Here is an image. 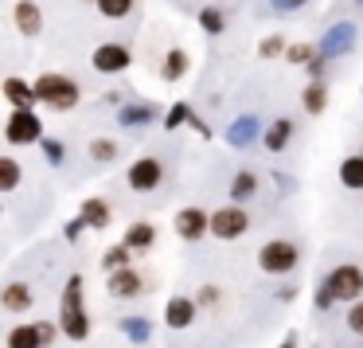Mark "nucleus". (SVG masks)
Listing matches in <instances>:
<instances>
[{
	"label": "nucleus",
	"mask_w": 363,
	"mask_h": 348,
	"mask_svg": "<svg viewBox=\"0 0 363 348\" xmlns=\"http://www.w3.org/2000/svg\"><path fill=\"white\" fill-rule=\"evenodd\" d=\"M86 282L82 274H71L63 282V298H59V329L67 340H86L90 337V313H86Z\"/></svg>",
	"instance_id": "f257e3e1"
},
{
	"label": "nucleus",
	"mask_w": 363,
	"mask_h": 348,
	"mask_svg": "<svg viewBox=\"0 0 363 348\" xmlns=\"http://www.w3.org/2000/svg\"><path fill=\"white\" fill-rule=\"evenodd\" d=\"M35 98H40V106H51V110H59V114H71L74 106H79L82 90H79V82H74V79L48 71V75L35 79Z\"/></svg>",
	"instance_id": "f03ea898"
},
{
	"label": "nucleus",
	"mask_w": 363,
	"mask_h": 348,
	"mask_svg": "<svg viewBox=\"0 0 363 348\" xmlns=\"http://www.w3.org/2000/svg\"><path fill=\"white\" fill-rule=\"evenodd\" d=\"M297 262H301V251H297L293 239H269V243H262V251H258V270L269 274V278L293 274Z\"/></svg>",
	"instance_id": "7ed1b4c3"
},
{
	"label": "nucleus",
	"mask_w": 363,
	"mask_h": 348,
	"mask_svg": "<svg viewBox=\"0 0 363 348\" xmlns=\"http://www.w3.org/2000/svg\"><path fill=\"white\" fill-rule=\"evenodd\" d=\"M324 286L332 290V298H336V305H355V301H363V270L355 266V262H340L336 270H328L324 274Z\"/></svg>",
	"instance_id": "20e7f679"
},
{
	"label": "nucleus",
	"mask_w": 363,
	"mask_h": 348,
	"mask_svg": "<svg viewBox=\"0 0 363 348\" xmlns=\"http://www.w3.org/2000/svg\"><path fill=\"white\" fill-rule=\"evenodd\" d=\"M4 141L9 145H43V121L35 110H12L4 121Z\"/></svg>",
	"instance_id": "39448f33"
},
{
	"label": "nucleus",
	"mask_w": 363,
	"mask_h": 348,
	"mask_svg": "<svg viewBox=\"0 0 363 348\" xmlns=\"http://www.w3.org/2000/svg\"><path fill=\"white\" fill-rule=\"evenodd\" d=\"M246 231H250V215H246V207L227 204V207H219V212H211V235L219 239V243H235V239L246 235Z\"/></svg>",
	"instance_id": "423d86ee"
},
{
	"label": "nucleus",
	"mask_w": 363,
	"mask_h": 348,
	"mask_svg": "<svg viewBox=\"0 0 363 348\" xmlns=\"http://www.w3.org/2000/svg\"><path fill=\"white\" fill-rule=\"evenodd\" d=\"M125 180L133 192H157L160 180H164V165H160L157 157H137L133 165H129Z\"/></svg>",
	"instance_id": "0eeeda50"
},
{
	"label": "nucleus",
	"mask_w": 363,
	"mask_h": 348,
	"mask_svg": "<svg viewBox=\"0 0 363 348\" xmlns=\"http://www.w3.org/2000/svg\"><path fill=\"white\" fill-rule=\"evenodd\" d=\"M176 235L184 239V243H199L203 235H211V215L203 212V207H180L172 219Z\"/></svg>",
	"instance_id": "6e6552de"
},
{
	"label": "nucleus",
	"mask_w": 363,
	"mask_h": 348,
	"mask_svg": "<svg viewBox=\"0 0 363 348\" xmlns=\"http://www.w3.org/2000/svg\"><path fill=\"white\" fill-rule=\"evenodd\" d=\"M320 55L324 59H340V55H347V51L355 48V24L352 20H340V24H332L328 32L320 36Z\"/></svg>",
	"instance_id": "1a4fd4ad"
},
{
	"label": "nucleus",
	"mask_w": 363,
	"mask_h": 348,
	"mask_svg": "<svg viewBox=\"0 0 363 348\" xmlns=\"http://www.w3.org/2000/svg\"><path fill=\"white\" fill-rule=\"evenodd\" d=\"M196 313H199L196 298H188V293H176V298H168V305H164V325H168L172 332H184L188 325H196Z\"/></svg>",
	"instance_id": "9d476101"
},
{
	"label": "nucleus",
	"mask_w": 363,
	"mask_h": 348,
	"mask_svg": "<svg viewBox=\"0 0 363 348\" xmlns=\"http://www.w3.org/2000/svg\"><path fill=\"white\" fill-rule=\"evenodd\" d=\"M129 63H133V55H129L125 43H102V48H94V71H102V75H121V71H129Z\"/></svg>",
	"instance_id": "9b49d317"
},
{
	"label": "nucleus",
	"mask_w": 363,
	"mask_h": 348,
	"mask_svg": "<svg viewBox=\"0 0 363 348\" xmlns=\"http://www.w3.org/2000/svg\"><path fill=\"white\" fill-rule=\"evenodd\" d=\"M106 293H110V298H121V301H133L145 293V278L137 274L133 266L118 270V274H106Z\"/></svg>",
	"instance_id": "f8f14e48"
},
{
	"label": "nucleus",
	"mask_w": 363,
	"mask_h": 348,
	"mask_svg": "<svg viewBox=\"0 0 363 348\" xmlns=\"http://www.w3.org/2000/svg\"><path fill=\"white\" fill-rule=\"evenodd\" d=\"M0 94L9 98L12 110H35L40 98H35V82H24L20 75H9V79L0 82Z\"/></svg>",
	"instance_id": "ddd939ff"
},
{
	"label": "nucleus",
	"mask_w": 363,
	"mask_h": 348,
	"mask_svg": "<svg viewBox=\"0 0 363 348\" xmlns=\"http://www.w3.org/2000/svg\"><path fill=\"white\" fill-rule=\"evenodd\" d=\"M223 137H227L230 149H246V145H254L258 137H266V134H262V121L254 118V114H242V118L230 121L227 134H223Z\"/></svg>",
	"instance_id": "4468645a"
},
{
	"label": "nucleus",
	"mask_w": 363,
	"mask_h": 348,
	"mask_svg": "<svg viewBox=\"0 0 363 348\" xmlns=\"http://www.w3.org/2000/svg\"><path fill=\"white\" fill-rule=\"evenodd\" d=\"M12 20H16V32L35 40L43 32V9L35 0H16V9H12Z\"/></svg>",
	"instance_id": "2eb2a0df"
},
{
	"label": "nucleus",
	"mask_w": 363,
	"mask_h": 348,
	"mask_svg": "<svg viewBox=\"0 0 363 348\" xmlns=\"http://www.w3.org/2000/svg\"><path fill=\"white\" fill-rule=\"evenodd\" d=\"M32 301H35V293H32V286H28V282H9V286H4V293H0V305H4V313H12V317L28 313Z\"/></svg>",
	"instance_id": "dca6fc26"
},
{
	"label": "nucleus",
	"mask_w": 363,
	"mask_h": 348,
	"mask_svg": "<svg viewBox=\"0 0 363 348\" xmlns=\"http://www.w3.org/2000/svg\"><path fill=\"white\" fill-rule=\"evenodd\" d=\"M121 243H125L133 254H145V251H152V243H157V227H152L149 219H137V223L125 227V239H121Z\"/></svg>",
	"instance_id": "f3484780"
},
{
	"label": "nucleus",
	"mask_w": 363,
	"mask_h": 348,
	"mask_svg": "<svg viewBox=\"0 0 363 348\" xmlns=\"http://www.w3.org/2000/svg\"><path fill=\"white\" fill-rule=\"evenodd\" d=\"M79 215H82V223H86L90 231H106V227H110V204H106L102 196H90V200H82Z\"/></svg>",
	"instance_id": "a211bd4d"
},
{
	"label": "nucleus",
	"mask_w": 363,
	"mask_h": 348,
	"mask_svg": "<svg viewBox=\"0 0 363 348\" xmlns=\"http://www.w3.org/2000/svg\"><path fill=\"white\" fill-rule=\"evenodd\" d=\"M118 121H121L125 129L149 126V121H157V106H149V102H129V106H121V110H118Z\"/></svg>",
	"instance_id": "6ab92c4d"
},
{
	"label": "nucleus",
	"mask_w": 363,
	"mask_h": 348,
	"mask_svg": "<svg viewBox=\"0 0 363 348\" xmlns=\"http://www.w3.org/2000/svg\"><path fill=\"white\" fill-rule=\"evenodd\" d=\"M4 348H43V337H40V325H12L9 337H4Z\"/></svg>",
	"instance_id": "aec40b11"
},
{
	"label": "nucleus",
	"mask_w": 363,
	"mask_h": 348,
	"mask_svg": "<svg viewBox=\"0 0 363 348\" xmlns=\"http://www.w3.org/2000/svg\"><path fill=\"white\" fill-rule=\"evenodd\" d=\"M121 332H125V340H129V344H149V340H152V321H149V317H121Z\"/></svg>",
	"instance_id": "412c9836"
},
{
	"label": "nucleus",
	"mask_w": 363,
	"mask_h": 348,
	"mask_svg": "<svg viewBox=\"0 0 363 348\" xmlns=\"http://www.w3.org/2000/svg\"><path fill=\"white\" fill-rule=\"evenodd\" d=\"M289 137H293V121L289 118H277V121H269V126H266L262 145H266L269 153H281L285 145H289Z\"/></svg>",
	"instance_id": "4be33fe9"
},
{
	"label": "nucleus",
	"mask_w": 363,
	"mask_h": 348,
	"mask_svg": "<svg viewBox=\"0 0 363 348\" xmlns=\"http://www.w3.org/2000/svg\"><path fill=\"white\" fill-rule=\"evenodd\" d=\"M258 192V176H254V168H238L235 173V180H230V200H235L238 207L246 204V200Z\"/></svg>",
	"instance_id": "5701e85b"
},
{
	"label": "nucleus",
	"mask_w": 363,
	"mask_h": 348,
	"mask_svg": "<svg viewBox=\"0 0 363 348\" xmlns=\"http://www.w3.org/2000/svg\"><path fill=\"white\" fill-rule=\"evenodd\" d=\"M340 184L352 188V192H363V153L340 161Z\"/></svg>",
	"instance_id": "b1692460"
},
{
	"label": "nucleus",
	"mask_w": 363,
	"mask_h": 348,
	"mask_svg": "<svg viewBox=\"0 0 363 348\" xmlns=\"http://www.w3.org/2000/svg\"><path fill=\"white\" fill-rule=\"evenodd\" d=\"M160 75H164V82H180L184 75H188V51H184V48L168 51L164 63H160Z\"/></svg>",
	"instance_id": "393cba45"
},
{
	"label": "nucleus",
	"mask_w": 363,
	"mask_h": 348,
	"mask_svg": "<svg viewBox=\"0 0 363 348\" xmlns=\"http://www.w3.org/2000/svg\"><path fill=\"white\" fill-rule=\"evenodd\" d=\"M129 266H133V251H129L125 243L110 246V251L102 254V270H106V274H118V270H129Z\"/></svg>",
	"instance_id": "a878e982"
},
{
	"label": "nucleus",
	"mask_w": 363,
	"mask_h": 348,
	"mask_svg": "<svg viewBox=\"0 0 363 348\" xmlns=\"http://www.w3.org/2000/svg\"><path fill=\"white\" fill-rule=\"evenodd\" d=\"M301 106H305L308 114H324V110H328V90H324V82H308V87L301 90Z\"/></svg>",
	"instance_id": "bb28decb"
},
{
	"label": "nucleus",
	"mask_w": 363,
	"mask_h": 348,
	"mask_svg": "<svg viewBox=\"0 0 363 348\" xmlns=\"http://www.w3.org/2000/svg\"><path fill=\"white\" fill-rule=\"evenodd\" d=\"M20 184V161L16 157H0V192L9 196V192H16Z\"/></svg>",
	"instance_id": "cd10ccee"
},
{
	"label": "nucleus",
	"mask_w": 363,
	"mask_h": 348,
	"mask_svg": "<svg viewBox=\"0 0 363 348\" xmlns=\"http://www.w3.org/2000/svg\"><path fill=\"white\" fill-rule=\"evenodd\" d=\"M199 28H203L207 36H223V28H227L223 9H199Z\"/></svg>",
	"instance_id": "c85d7f7f"
},
{
	"label": "nucleus",
	"mask_w": 363,
	"mask_h": 348,
	"mask_svg": "<svg viewBox=\"0 0 363 348\" xmlns=\"http://www.w3.org/2000/svg\"><path fill=\"white\" fill-rule=\"evenodd\" d=\"M90 157H94L98 165H110V161H118V145H113L110 137H94V141H90Z\"/></svg>",
	"instance_id": "c756f323"
},
{
	"label": "nucleus",
	"mask_w": 363,
	"mask_h": 348,
	"mask_svg": "<svg viewBox=\"0 0 363 348\" xmlns=\"http://www.w3.org/2000/svg\"><path fill=\"white\" fill-rule=\"evenodd\" d=\"M98 12L106 20H125L133 12V0H98Z\"/></svg>",
	"instance_id": "7c9ffc66"
},
{
	"label": "nucleus",
	"mask_w": 363,
	"mask_h": 348,
	"mask_svg": "<svg viewBox=\"0 0 363 348\" xmlns=\"http://www.w3.org/2000/svg\"><path fill=\"white\" fill-rule=\"evenodd\" d=\"M258 55L262 59H281V55H289V43H285L281 36H266V40L258 43Z\"/></svg>",
	"instance_id": "2f4dec72"
},
{
	"label": "nucleus",
	"mask_w": 363,
	"mask_h": 348,
	"mask_svg": "<svg viewBox=\"0 0 363 348\" xmlns=\"http://www.w3.org/2000/svg\"><path fill=\"white\" fill-rule=\"evenodd\" d=\"M320 55V48H316V43H289V63H301V67H308L313 63V59Z\"/></svg>",
	"instance_id": "473e14b6"
},
{
	"label": "nucleus",
	"mask_w": 363,
	"mask_h": 348,
	"mask_svg": "<svg viewBox=\"0 0 363 348\" xmlns=\"http://www.w3.org/2000/svg\"><path fill=\"white\" fill-rule=\"evenodd\" d=\"M43 157H48V165H55V168H63L67 165V145L63 141H55V137H43Z\"/></svg>",
	"instance_id": "72a5a7b5"
},
{
	"label": "nucleus",
	"mask_w": 363,
	"mask_h": 348,
	"mask_svg": "<svg viewBox=\"0 0 363 348\" xmlns=\"http://www.w3.org/2000/svg\"><path fill=\"white\" fill-rule=\"evenodd\" d=\"M184 121H191V106L188 102H172V110L164 114V129L172 134V129H180Z\"/></svg>",
	"instance_id": "f704fd0d"
},
{
	"label": "nucleus",
	"mask_w": 363,
	"mask_h": 348,
	"mask_svg": "<svg viewBox=\"0 0 363 348\" xmlns=\"http://www.w3.org/2000/svg\"><path fill=\"white\" fill-rule=\"evenodd\" d=\"M344 325H347V332H352V337H363V301H355V305H347V313H344Z\"/></svg>",
	"instance_id": "c9c22d12"
},
{
	"label": "nucleus",
	"mask_w": 363,
	"mask_h": 348,
	"mask_svg": "<svg viewBox=\"0 0 363 348\" xmlns=\"http://www.w3.org/2000/svg\"><path fill=\"white\" fill-rule=\"evenodd\" d=\"M82 231H90L86 223H82V215H74V219H67V223H63V239H67V243H79Z\"/></svg>",
	"instance_id": "e433bc0d"
},
{
	"label": "nucleus",
	"mask_w": 363,
	"mask_h": 348,
	"mask_svg": "<svg viewBox=\"0 0 363 348\" xmlns=\"http://www.w3.org/2000/svg\"><path fill=\"white\" fill-rule=\"evenodd\" d=\"M313 305H316V313H328V309L332 305H336V298H332V290H328V286H316V298H313Z\"/></svg>",
	"instance_id": "4c0bfd02"
},
{
	"label": "nucleus",
	"mask_w": 363,
	"mask_h": 348,
	"mask_svg": "<svg viewBox=\"0 0 363 348\" xmlns=\"http://www.w3.org/2000/svg\"><path fill=\"white\" fill-rule=\"evenodd\" d=\"M219 298H223V290H219V286H199L196 305H219Z\"/></svg>",
	"instance_id": "58836bf2"
},
{
	"label": "nucleus",
	"mask_w": 363,
	"mask_h": 348,
	"mask_svg": "<svg viewBox=\"0 0 363 348\" xmlns=\"http://www.w3.org/2000/svg\"><path fill=\"white\" fill-rule=\"evenodd\" d=\"M324 63H328V59L324 55H316L313 63L305 67V75H308V82H324Z\"/></svg>",
	"instance_id": "ea45409f"
},
{
	"label": "nucleus",
	"mask_w": 363,
	"mask_h": 348,
	"mask_svg": "<svg viewBox=\"0 0 363 348\" xmlns=\"http://www.w3.org/2000/svg\"><path fill=\"white\" fill-rule=\"evenodd\" d=\"M274 4V12H297V9H305L308 0H269Z\"/></svg>",
	"instance_id": "a19ab883"
},
{
	"label": "nucleus",
	"mask_w": 363,
	"mask_h": 348,
	"mask_svg": "<svg viewBox=\"0 0 363 348\" xmlns=\"http://www.w3.org/2000/svg\"><path fill=\"white\" fill-rule=\"evenodd\" d=\"M297 344H301V337H297V332L289 329V332H285V337H281V344H277V348H297Z\"/></svg>",
	"instance_id": "79ce46f5"
},
{
	"label": "nucleus",
	"mask_w": 363,
	"mask_h": 348,
	"mask_svg": "<svg viewBox=\"0 0 363 348\" xmlns=\"http://www.w3.org/2000/svg\"><path fill=\"white\" fill-rule=\"evenodd\" d=\"M297 298V286H281V290H277V301H293Z\"/></svg>",
	"instance_id": "37998d69"
},
{
	"label": "nucleus",
	"mask_w": 363,
	"mask_h": 348,
	"mask_svg": "<svg viewBox=\"0 0 363 348\" xmlns=\"http://www.w3.org/2000/svg\"><path fill=\"white\" fill-rule=\"evenodd\" d=\"M355 4H363V0H355Z\"/></svg>",
	"instance_id": "c03bdc74"
}]
</instances>
